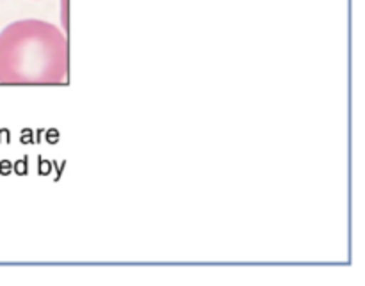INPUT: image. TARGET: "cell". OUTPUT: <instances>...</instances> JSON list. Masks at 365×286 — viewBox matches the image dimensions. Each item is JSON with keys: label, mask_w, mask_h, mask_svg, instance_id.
Returning a JSON list of instances; mask_svg holds the SVG:
<instances>
[{"label": "cell", "mask_w": 365, "mask_h": 286, "mask_svg": "<svg viewBox=\"0 0 365 286\" xmlns=\"http://www.w3.org/2000/svg\"><path fill=\"white\" fill-rule=\"evenodd\" d=\"M61 23L68 31V0H61Z\"/></svg>", "instance_id": "2"}, {"label": "cell", "mask_w": 365, "mask_h": 286, "mask_svg": "<svg viewBox=\"0 0 365 286\" xmlns=\"http://www.w3.org/2000/svg\"><path fill=\"white\" fill-rule=\"evenodd\" d=\"M70 71L64 32L45 20H18L0 32V84H63Z\"/></svg>", "instance_id": "1"}]
</instances>
